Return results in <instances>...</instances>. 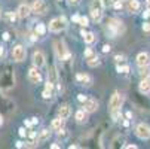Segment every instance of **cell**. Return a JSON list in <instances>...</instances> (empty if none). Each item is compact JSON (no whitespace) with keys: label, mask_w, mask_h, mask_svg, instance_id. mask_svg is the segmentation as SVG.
<instances>
[{"label":"cell","mask_w":150,"mask_h":149,"mask_svg":"<svg viewBox=\"0 0 150 149\" xmlns=\"http://www.w3.org/2000/svg\"><path fill=\"white\" fill-rule=\"evenodd\" d=\"M123 125H125V127H128V125H129V121H128V119H126V121H123Z\"/></svg>","instance_id":"cell-50"},{"label":"cell","mask_w":150,"mask_h":149,"mask_svg":"<svg viewBox=\"0 0 150 149\" xmlns=\"http://www.w3.org/2000/svg\"><path fill=\"white\" fill-rule=\"evenodd\" d=\"M76 81H77L80 85H91V82H92L91 76L86 75V73H77V75H76Z\"/></svg>","instance_id":"cell-14"},{"label":"cell","mask_w":150,"mask_h":149,"mask_svg":"<svg viewBox=\"0 0 150 149\" xmlns=\"http://www.w3.org/2000/svg\"><path fill=\"white\" fill-rule=\"evenodd\" d=\"M31 122H33V125H37L39 124V119L37 118H31Z\"/></svg>","instance_id":"cell-47"},{"label":"cell","mask_w":150,"mask_h":149,"mask_svg":"<svg viewBox=\"0 0 150 149\" xmlns=\"http://www.w3.org/2000/svg\"><path fill=\"white\" fill-rule=\"evenodd\" d=\"M2 124H3V116L0 115V125H2Z\"/></svg>","instance_id":"cell-53"},{"label":"cell","mask_w":150,"mask_h":149,"mask_svg":"<svg viewBox=\"0 0 150 149\" xmlns=\"http://www.w3.org/2000/svg\"><path fill=\"white\" fill-rule=\"evenodd\" d=\"M5 18H6V21H9V23H15L16 18H19V16H18L16 12H6L5 14Z\"/></svg>","instance_id":"cell-24"},{"label":"cell","mask_w":150,"mask_h":149,"mask_svg":"<svg viewBox=\"0 0 150 149\" xmlns=\"http://www.w3.org/2000/svg\"><path fill=\"white\" fill-rule=\"evenodd\" d=\"M149 81H150V78H149Z\"/></svg>","instance_id":"cell-57"},{"label":"cell","mask_w":150,"mask_h":149,"mask_svg":"<svg viewBox=\"0 0 150 149\" xmlns=\"http://www.w3.org/2000/svg\"><path fill=\"white\" fill-rule=\"evenodd\" d=\"M91 16L95 23H100L103 18V9H91Z\"/></svg>","instance_id":"cell-21"},{"label":"cell","mask_w":150,"mask_h":149,"mask_svg":"<svg viewBox=\"0 0 150 149\" xmlns=\"http://www.w3.org/2000/svg\"><path fill=\"white\" fill-rule=\"evenodd\" d=\"M0 11H2V8H0Z\"/></svg>","instance_id":"cell-56"},{"label":"cell","mask_w":150,"mask_h":149,"mask_svg":"<svg viewBox=\"0 0 150 149\" xmlns=\"http://www.w3.org/2000/svg\"><path fill=\"white\" fill-rule=\"evenodd\" d=\"M69 2H70V3H74V5H76V3L79 2V0H69Z\"/></svg>","instance_id":"cell-52"},{"label":"cell","mask_w":150,"mask_h":149,"mask_svg":"<svg viewBox=\"0 0 150 149\" xmlns=\"http://www.w3.org/2000/svg\"><path fill=\"white\" fill-rule=\"evenodd\" d=\"M122 103H123V97H122L119 93H115V94L110 97V101H109V109H110V112L113 113V112L120 111Z\"/></svg>","instance_id":"cell-3"},{"label":"cell","mask_w":150,"mask_h":149,"mask_svg":"<svg viewBox=\"0 0 150 149\" xmlns=\"http://www.w3.org/2000/svg\"><path fill=\"white\" fill-rule=\"evenodd\" d=\"M25 57H27V49H25L23 45L13 46V49H12V58H13V61L21 63V61L25 60Z\"/></svg>","instance_id":"cell-5"},{"label":"cell","mask_w":150,"mask_h":149,"mask_svg":"<svg viewBox=\"0 0 150 149\" xmlns=\"http://www.w3.org/2000/svg\"><path fill=\"white\" fill-rule=\"evenodd\" d=\"M115 60H116L117 63H119V61L122 63V61H125V55H116V57H115Z\"/></svg>","instance_id":"cell-37"},{"label":"cell","mask_w":150,"mask_h":149,"mask_svg":"<svg viewBox=\"0 0 150 149\" xmlns=\"http://www.w3.org/2000/svg\"><path fill=\"white\" fill-rule=\"evenodd\" d=\"M131 116H132L131 112H126V118H128V119H131Z\"/></svg>","instance_id":"cell-49"},{"label":"cell","mask_w":150,"mask_h":149,"mask_svg":"<svg viewBox=\"0 0 150 149\" xmlns=\"http://www.w3.org/2000/svg\"><path fill=\"white\" fill-rule=\"evenodd\" d=\"M55 51H57V54H58V58L59 60H64V61H67V60H70L71 58V54L67 51V48H66V45H64V42L61 40H58V42H55Z\"/></svg>","instance_id":"cell-4"},{"label":"cell","mask_w":150,"mask_h":149,"mask_svg":"<svg viewBox=\"0 0 150 149\" xmlns=\"http://www.w3.org/2000/svg\"><path fill=\"white\" fill-rule=\"evenodd\" d=\"M126 149H137V145H126Z\"/></svg>","instance_id":"cell-45"},{"label":"cell","mask_w":150,"mask_h":149,"mask_svg":"<svg viewBox=\"0 0 150 149\" xmlns=\"http://www.w3.org/2000/svg\"><path fill=\"white\" fill-rule=\"evenodd\" d=\"M117 72H119V73H128V72H129V66H128V64L119 66V67H117Z\"/></svg>","instance_id":"cell-29"},{"label":"cell","mask_w":150,"mask_h":149,"mask_svg":"<svg viewBox=\"0 0 150 149\" xmlns=\"http://www.w3.org/2000/svg\"><path fill=\"white\" fill-rule=\"evenodd\" d=\"M49 81L51 82H57V72H55V67L54 66H51V69H49Z\"/></svg>","instance_id":"cell-26"},{"label":"cell","mask_w":150,"mask_h":149,"mask_svg":"<svg viewBox=\"0 0 150 149\" xmlns=\"http://www.w3.org/2000/svg\"><path fill=\"white\" fill-rule=\"evenodd\" d=\"M33 64L36 67H39V69L45 66V54L42 51H34V54H33Z\"/></svg>","instance_id":"cell-9"},{"label":"cell","mask_w":150,"mask_h":149,"mask_svg":"<svg viewBox=\"0 0 150 149\" xmlns=\"http://www.w3.org/2000/svg\"><path fill=\"white\" fill-rule=\"evenodd\" d=\"M15 146H16L18 149H21V148H24L25 145H24V142H21V140H19V142H16V145H15Z\"/></svg>","instance_id":"cell-41"},{"label":"cell","mask_w":150,"mask_h":149,"mask_svg":"<svg viewBox=\"0 0 150 149\" xmlns=\"http://www.w3.org/2000/svg\"><path fill=\"white\" fill-rule=\"evenodd\" d=\"M138 90H140L141 94H149L150 93V81H149V78L141 79V82L138 85Z\"/></svg>","instance_id":"cell-15"},{"label":"cell","mask_w":150,"mask_h":149,"mask_svg":"<svg viewBox=\"0 0 150 149\" xmlns=\"http://www.w3.org/2000/svg\"><path fill=\"white\" fill-rule=\"evenodd\" d=\"M83 109L86 111L88 113L97 112V109H98V101H97L95 98H86V101L83 103Z\"/></svg>","instance_id":"cell-10"},{"label":"cell","mask_w":150,"mask_h":149,"mask_svg":"<svg viewBox=\"0 0 150 149\" xmlns=\"http://www.w3.org/2000/svg\"><path fill=\"white\" fill-rule=\"evenodd\" d=\"M86 98H88V97L83 96V94H79V96H77V100H79L80 103H85V101H86Z\"/></svg>","instance_id":"cell-34"},{"label":"cell","mask_w":150,"mask_h":149,"mask_svg":"<svg viewBox=\"0 0 150 149\" xmlns=\"http://www.w3.org/2000/svg\"><path fill=\"white\" fill-rule=\"evenodd\" d=\"M92 55H94V52H92L91 48H86V49H85V58H89V57H92Z\"/></svg>","instance_id":"cell-32"},{"label":"cell","mask_w":150,"mask_h":149,"mask_svg":"<svg viewBox=\"0 0 150 149\" xmlns=\"http://www.w3.org/2000/svg\"><path fill=\"white\" fill-rule=\"evenodd\" d=\"M143 16H144V18H149V16H150V11L147 9V11H146V12L143 14Z\"/></svg>","instance_id":"cell-46"},{"label":"cell","mask_w":150,"mask_h":149,"mask_svg":"<svg viewBox=\"0 0 150 149\" xmlns=\"http://www.w3.org/2000/svg\"><path fill=\"white\" fill-rule=\"evenodd\" d=\"M135 136L141 140H147L150 137V127H147L146 124H138L135 128Z\"/></svg>","instance_id":"cell-7"},{"label":"cell","mask_w":150,"mask_h":149,"mask_svg":"<svg viewBox=\"0 0 150 149\" xmlns=\"http://www.w3.org/2000/svg\"><path fill=\"white\" fill-rule=\"evenodd\" d=\"M24 125H25V127H28V128H31V127H33V122H31V121H28V119H25V121H24Z\"/></svg>","instance_id":"cell-39"},{"label":"cell","mask_w":150,"mask_h":149,"mask_svg":"<svg viewBox=\"0 0 150 149\" xmlns=\"http://www.w3.org/2000/svg\"><path fill=\"white\" fill-rule=\"evenodd\" d=\"M45 33H46L45 24H37V26H36V34H37V36H43Z\"/></svg>","instance_id":"cell-25"},{"label":"cell","mask_w":150,"mask_h":149,"mask_svg":"<svg viewBox=\"0 0 150 149\" xmlns=\"http://www.w3.org/2000/svg\"><path fill=\"white\" fill-rule=\"evenodd\" d=\"M103 52L105 54V52H110V45H104L103 46Z\"/></svg>","instance_id":"cell-40"},{"label":"cell","mask_w":150,"mask_h":149,"mask_svg":"<svg viewBox=\"0 0 150 149\" xmlns=\"http://www.w3.org/2000/svg\"><path fill=\"white\" fill-rule=\"evenodd\" d=\"M138 75L141 76V79H144V78H150V67H149V66H140V69H138Z\"/></svg>","instance_id":"cell-22"},{"label":"cell","mask_w":150,"mask_h":149,"mask_svg":"<svg viewBox=\"0 0 150 149\" xmlns=\"http://www.w3.org/2000/svg\"><path fill=\"white\" fill-rule=\"evenodd\" d=\"M101 2H103L104 8H107V6H110V5H113V0H101Z\"/></svg>","instance_id":"cell-35"},{"label":"cell","mask_w":150,"mask_h":149,"mask_svg":"<svg viewBox=\"0 0 150 149\" xmlns=\"http://www.w3.org/2000/svg\"><path fill=\"white\" fill-rule=\"evenodd\" d=\"M49 137H51V131H49L48 128H45V130H42L40 134L37 136V142H39V143H45V142L49 140Z\"/></svg>","instance_id":"cell-18"},{"label":"cell","mask_w":150,"mask_h":149,"mask_svg":"<svg viewBox=\"0 0 150 149\" xmlns=\"http://www.w3.org/2000/svg\"><path fill=\"white\" fill-rule=\"evenodd\" d=\"M64 121H66V119H62L61 116L55 118V119L52 121V124H51V128H52L54 131H59L61 128H64Z\"/></svg>","instance_id":"cell-17"},{"label":"cell","mask_w":150,"mask_h":149,"mask_svg":"<svg viewBox=\"0 0 150 149\" xmlns=\"http://www.w3.org/2000/svg\"><path fill=\"white\" fill-rule=\"evenodd\" d=\"M66 27H67V21L64 16L54 18L49 23V31H52V33H59L62 30H66Z\"/></svg>","instance_id":"cell-2"},{"label":"cell","mask_w":150,"mask_h":149,"mask_svg":"<svg viewBox=\"0 0 150 149\" xmlns=\"http://www.w3.org/2000/svg\"><path fill=\"white\" fill-rule=\"evenodd\" d=\"M58 2H61V0H58Z\"/></svg>","instance_id":"cell-55"},{"label":"cell","mask_w":150,"mask_h":149,"mask_svg":"<svg viewBox=\"0 0 150 149\" xmlns=\"http://www.w3.org/2000/svg\"><path fill=\"white\" fill-rule=\"evenodd\" d=\"M28 81L31 82V83H40L42 82V75H40V72H39V67H31L30 70H28Z\"/></svg>","instance_id":"cell-8"},{"label":"cell","mask_w":150,"mask_h":149,"mask_svg":"<svg viewBox=\"0 0 150 149\" xmlns=\"http://www.w3.org/2000/svg\"><path fill=\"white\" fill-rule=\"evenodd\" d=\"M9 39H11V34H9L8 31H5V33H3V40H9Z\"/></svg>","instance_id":"cell-42"},{"label":"cell","mask_w":150,"mask_h":149,"mask_svg":"<svg viewBox=\"0 0 150 149\" xmlns=\"http://www.w3.org/2000/svg\"><path fill=\"white\" fill-rule=\"evenodd\" d=\"M86 63H88V66H89V67H97V66L100 64V58H98L97 55H92V57L88 58Z\"/></svg>","instance_id":"cell-23"},{"label":"cell","mask_w":150,"mask_h":149,"mask_svg":"<svg viewBox=\"0 0 150 149\" xmlns=\"http://www.w3.org/2000/svg\"><path fill=\"white\" fill-rule=\"evenodd\" d=\"M143 31L146 34H150V23H144L143 24Z\"/></svg>","instance_id":"cell-31"},{"label":"cell","mask_w":150,"mask_h":149,"mask_svg":"<svg viewBox=\"0 0 150 149\" xmlns=\"http://www.w3.org/2000/svg\"><path fill=\"white\" fill-rule=\"evenodd\" d=\"M88 23H89L88 16H80V19H79V24H80L82 27H88Z\"/></svg>","instance_id":"cell-28"},{"label":"cell","mask_w":150,"mask_h":149,"mask_svg":"<svg viewBox=\"0 0 150 149\" xmlns=\"http://www.w3.org/2000/svg\"><path fill=\"white\" fill-rule=\"evenodd\" d=\"M74 118H76V121H77V122H85V121L88 119V112L85 111V109H79V111L76 112Z\"/></svg>","instance_id":"cell-19"},{"label":"cell","mask_w":150,"mask_h":149,"mask_svg":"<svg viewBox=\"0 0 150 149\" xmlns=\"http://www.w3.org/2000/svg\"><path fill=\"white\" fill-rule=\"evenodd\" d=\"M116 2H119V0H113V5H115V3H116Z\"/></svg>","instance_id":"cell-54"},{"label":"cell","mask_w":150,"mask_h":149,"mask_svg":"<svg viewBox=\"0 0 150 149\" xmlns=\"http://www.w3.org/2000/svg\"><path fill=\"white\" fill-rule=\"evenodd\" d=\"M128 12H131V14H137L140 12V2L138 0H128Z\"/></svg>","instance_id":"cell-16"},{"label":"cell","mask_w":150,"mask_h":149,"mask_svg":"<svg viewBox=\"0 0 150 149\" xmlns=\"http://www.w3.org/2000/svg\"><path fill=\"white\" fill-rule=\"evenodd\" d=\"M30 12H31V8H30L27 3H21V5L18 6V9H16V14H18V16H19L21 19L27 18V16L30 15Z\"/></svg>","instance_id":"cell-11"},{"label":"cell","mask_w":150,"mask_h":149,"mask_svg":"<svg viewBox=\"0 0 150 149\" xmlns=\"http://www.w3.org/2000/svg\"><path fill=\"white\" fill-rule=\"evenodd\" d=\"M48 9H49V6H48V3L45 2V0H34L33 6H31V12H34V14H37V15L46 14Z\"/></svg>","instance_id":"cell-6"},{"label":"cell","mask_w":150,"mask_h":149,"mask_svg":"<svg viewBox=\"0 0 150 149\" xmlns=\"http://www.w3.org/2000/svg\"><path fill=\"white\" fill-rule=\"evenodd\" d=\"M70 115H71V109H70V106H69V104H62V106H59V109H58V116H61L62 119H67Z\"/></svg>","instance_id":"cell-13"},{"label":"cell","mask_w":150,"mask_h":149,"mask_svg":"<svg viewBox=\"0 0 150 149\" xmlns=\"http://www.w3.org/2000/svg\"><path fill=\"white\" fill-rule=\"evenodd\" d=\"M146 3H147V9L150 11V0H146Z\"/></svg>","instance_id":"cell-51"},{"label":"cell","mask_w":150,"mask_h":149,"mask_svg":"<svg viewBox=\"0 0 150 149\" xmlns=\"http://www.w3.org/2000/svg\"><path fill=\"white\" fill-rule=\"evenodd\" d=\"M51 148H52V149H58V148H61V145H57V143H52V145H51Z\"/></svg>","instance_id":"cell-48"},{"label":"cell","mask_w":150,"mask_h":149,"mask_svg":"<svg viewBox=\"0 0 150 149\" xmlns=\"http://www.w3.org/2000/svg\"><path fill=\"white\" fill-rule=\"evenodd\" d=\"M28 137H30L31 140H37V134H36L34 131H30V133H28Z\"/></svg>","instance_id":"cell-36"},{"label":"cell","mask_w":150,"mask_h":149,"mask_svg":"<svg viewBox=\"0 0 150 149\" xmlns=\"http://www.w3.org/2000/svg\"><path fill=\"white\" fill-rule=\"evenodd\" d=\"M42 97H43V98H46V100H48V98H51V97H52V91L45 88V91L42 93Z\"/></svg>","instance_id":"cell-30"},{"label":"cell","mask_w":150,"mask_h":149,"mask_svg":"<svg viewBox=\"0 0 150 149\" xmlns=\"http://www.w3.org/2000/svg\"><path fill=\"white\" fill-rule=\"evenodd\" d=\"M107 30L112 34V37H117L125 31V27H123L122 21H119L116 18H109L107 19Z\"/></svg>","instance_id":"cell-1"},{"label":"cell","mask_w":150,"mask_h":149,"mask_svg":"<svg viewBox=\"0 0 150 149\" xmlns=\"http://www.w3.org/2000/svg\"><path fill=\"white\" fill-rule=\"evenodd\" d=\"M3 55H5V48H3L2 45H0V58H2Z\"/></svg>","instance_id":"cell-43"},{"label":"cell","mask_w":150,"mask_h":149,"mask_svg":"<svg viewBox=\"0 0 150 149\" xmlns=\"http://www.w3.org/2000/svg\"><path fill=\"white\" fill-rule=\"evenodd\" d=\"M18 134H19V137H25V134H27L25 128H23V127H21V128L18 130Z\"/></svg>","instance_id":"cell-33"},{"label":"cell","mask_w":150,"mask_h":149,"mask_svg":"<svg viewBox=\"0 0 150 149\" xmlns=\"http://www.w3.org/2000/svg\"><path fill=\"white\" fill-rule=\"evenodd\" d=\"M115 9H117V11H119V9H122V0H119V2H116V3H115Z\"/></svg>","instance_id":"cell-38"},{"label":"cell","mask_w":150,"mask_h":149,"mask_svg":"<svg viewBox=\"0 0 150 149\" xmlns=\"http://www.w3.org/2000/svg\"><path fill=\"white\" fill-rule=\"evenodd\" d=\"M83 40H85V43H88V45H92L94 42L97 40V36L92 33V31H88V33H85L83 36Z\"/></svg>","instance_id":"cell-20"},{"label":"cell","mask_w":150,"mask_h":149,"mask_svg":"<svg viewBox=\"0 0 150 149\" xmlns=\"http://www.w3.org/2000/svg\"><path fill=\"white\" fill-rule=\"evenodd\" d=\"M58 136H59V139L66 140V139L69 137V131H67V130H64V128H61V130L58 131Z\"/></svg>","instance_id":"cell-27"},{"label":"cell","mask_w":150,"mask_h":149,"mask_svg":"<svg viewBox=\"0 0 150 149\" xmlns=\"http://www.w3.org/2000/svg\"><path fill=\"white\" fill-rule=\"evenodd\" d=\"M138 66H150V54L149 52H140L135 58Z\"/></svg>","instance_id":"cell-12"},{"label":"cell","mask_w":150,"mask_h":149,"mask_svg":"<svg viewBox=\"0 0 150 149\" xmlns=\"http://www.w3.org/2000/svg\"><path fill=\"white\" fill-rule=\"evenodd\" d=\"M73 21H74V23H79V19H80V16L79 15H73V18H71Z\"/></svg>","instance_id":"cell-44"}]
</instances>
